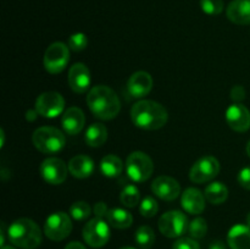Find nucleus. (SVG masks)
<instances>
[{
	"label": "nucleus",
	"instance_id": "obj_1",
	"mask_svg": "<svg viewBox=\"0 0 250 249\" xmlns=\"http://www.w3.org/2000/svg\"><path fill=\"white\" fill-rule=\"evenodd\" d=\"M131 119L137 127L146 131L159 129L167 124V110L154 100H139L132 106Z\"/></svg>",
	"mask_w": 250,
	"mask_h": 249
},
{
	"label": "nucleus",
	"instance_id": "obj_2",
	"mask_svg": "<svg viewBox=\"0 0 250 249\" xmlns=\"http://www.w3.org/2000/svg\"><path fill=\"white\" fill-rule=\"evenodd\" d=\"M87 104L92 114L100 120H112L119 115L121 103L116 93L107 85H95L88 92Z\"/></svg>",
	"mask_w": 250,
	"mask_h": 249
},
{
	"label": "nucleus",
	"instance_id": "obj_3",
	"mask_svg": "<svg viewBox=\"0 0 250 249\" xmlns=\"http://www.w3.org/2000/svg\"><path fill=\"white\" fill-rule=\"evenodd\" d=\"M7 237L14 246L22 249H36L42 243V231L31 219L21 217L7 228Z\"/></svg>",
	"mask_w": 250,
	"mask_h": 249
},
{
	"label": "nucleus",
	"instance_id": "obj_4",
	"mask_svg": "<svg viewBox=\"0 0 250 249\" xmlns=\"http://www.w3.org/2000/svg\"><path fill=\"white\" fill-rule=\"evenodd\" d=\"M34 146L43 154H56L66 144L65 134L59 128L50 126L39 127L32 136Z\"/></svg>",
	"mask_w": 250,
	"mask_h": 249
},
{
	"label": "nucleus",
	"instance_id": "obj_5",
	"mask_svg": "<svg viewBox=\"0 0 250 249\" xmlns=\"http://www.w3.org/2000/svg\"><path fill=\"white\" fill-rule=\"evenodd\" d=\"M154 171L150 156L143 151H133L126 160V172L133 182L142 183L148 180Z\"/></svg>",
	"mask_w": 250,
	"mask_h": 249
},
{
	"label": "nucleus",
	"instance_id": "obj_6",
	"mask_svg": "<svg viewBox=\"0 0 250 249\" xmlns=\"http://www.w3.org/2000/svg\"><path fill=\"white\" fill-rule=\"evenodd\" d=\"M187 216L180 210H171L161 215L159 219V229L168 238H178L188 231Z\"/></svg>",
	"mask_w": 250,
	"mask_h": 249
},
{
	"label": "nucleus",
	"instance_id": "obj_7",
	"mask_svg": "<svg viewBox=\"0 0 250 249\" xmlns=\"http://www.w3.org/2000/svg\"><path fill=\"white\" fill-rule=\"evenodd\" d=\"M44 67L51 75L62 72L70 61V48L61 42L48 46L44 54Z\"/></svg>",
	"mask_w": 250,
	"mask_h": 249
},
{
	"label": "nucleus",
	"instance_id": "obj_8",
	"mask_svg": "<svg viewBox=\"0 0 250 249\" xmlns=\"http://www.w3.org/2000/svg\"><path fill=\"white\" fill-rule=\"evenodd\" d=\"M71 231H72V221L66 212L56 211L46 217L44 233L51 241H62L66 237H68Z\"/></svg>",
	"mask_w": 250,
	"mask_h": 249
},
{
	"label": "nucleus",
	"instance_id": "obj_9",
	"mask_svg": "<svg viewBox=\"0 0 250 249\" xmlns=\"http://www.w3.org/2000/svg\"><path fill=\"white\" fill-rule=\"evenodd\" d=\"M110 227L106 221L94 217L85 224L83 228V239L93 248H102L109 242Z\"/></svg>",
	"mask_w": 250,
	"mask_h": 249
},
{
	"label": "nucleus",
	"instance_id": "obj_10",
	"mask_svg": "<svg viewBox=\"0 0 250 249\" xmlns=\"http://www.w3.org/2000/svg\"><path fill=\"white\" fill-rule=\"evenodd\" d=\"M220 172V163L215 156L205 155L194 163L189 171V178L194 183H207Z\"/></svg>",
	"mask_w": 250,
	"mask_h": 249
},
{
	"label": "nucleus",
	"instance_id": "obj_11",
	"mask_svg": "<svg viewBox=\"0 0 250 249\" xmlns=\"http://www.w3.org/2000/svg\"><path fill=\"white\" fill-rule=\"evenodd\" d=\"M65 109V99L58 92L42 93L36 100V110L41 116L55 119L62 114Z\"/></svg>",
	"mask_w": 250,
	"mask_h": 249
},
{
	"label": "nucleus",
	"instance_id": "obj_12",
	"mask_svg": "<svg viewBox=\"0 0 250 249\" xmlns=\"http://www.w3.org/2000/svg\"><path fill=\"white\" fill-rule=\"evenodd\" d=\"M41 175L46 183L50 185H61L67 177L68 166L65 161L59 158H48L41 164Z\"/></svg>",
	"mask_w": 250,
	"mask_h": 249
},
{
	"label": "nucleus",
	"instance_id": "obj_13",
	"mask_svg": "<svg viewBox=\"0 0 250 249\" xmlns=\"http://www.w3.org/2000/svg\"><path fill=\"white\" fill-rule=\"evenodd\" d=\"M151 190L160 199L172 202L180 195L181 186L178 181L170 176H159L151 183Z\"/></svg>",
	"mask_w": 250,
	"mask_h": 249
},
{
	"label": "nucleus",
	"instance_id": "obj_14",
	"mask_svg": "<svg viewBox=\"0 0 250 249\" xmlns=\"http://www.w3.org/2000/svg\"><path fill=\"white\" fill-rule=\"evenodd\" d=\"M226 122L233 131L247 132L250 128V111L242 103H233L226 111Z\"/></svg>",
	"mask_w": 250,
	"mask_h": 249
},
{
	"label": "nucleus",
	"instance_id": "obj_15",
	"mask_svg": "<svg viewBox=\"0 0 250 249\" xmlns=\"http://www.w3.org/2000/svg\"><path fill=\"white\" fill-rule=\"evenodd\" d=\"M68 85L75 93H85L90 85V71L84 63L77 62L68 71Z\"/></svg>",
	"mask_w": 250,
	"mask_h": 249
},
{
	"label": "nucleus",
	"instance_id": "obj_16",
	"mask_svg": "<svg viewBox=\"0 0 250 249\" xmlns=\"http://www.w3.org/2000/svg\"><path fill=\"white\" fill-rule=\"evenodd\" d=\"M153 88V78L150 73L146 71H137L127 82V90L131 94V97L141 99V98L146 97L151 92Z\"/></svg>",
	"mask_w": 250,
	"mask_h": 249
},
{
	"label": "nucleus",
	"instance_id": "obj_17",
	"mask_svg": "<svg viewBox=\"0 0 250 249\" xmlns=\"http://www.w3.org/2000/svg\"><path fill=\"white\" fill-rule=\"evenodd\" d=\"M61 124L67 134L75 136L83 129L85 124L84 112L77 106H71L66 110L61 117Z\"/></svg>",
	"mask_w": 250,
	"mask_h": 249
},
{
	"label": "nucleus",
	"instance_id": "obj_18",
	"mask_svg": "<svg viewBox=\"0 0 250 249\" xmlns=\"http://www.w3.org/2000/svg\"><path fill=\"white\" fill-rule=\"evenodd\" d=\"M205 195L197 188H187L181 197V205L187 212L199 215L205 210Z\"/></svg>",
	"mask_w": 250,
	"mask_h": 249
},
{
	"label": "nucleus",
	"instance_id": "obj_19",
	"mask_svg": "<svg viewBox=\"0 0 250 249\" xmlns=\"http://www.w3.org/2000/svg\"><path fill=\"white\" fill-rule=\"evenodd\" d=\"M227 17L236 24H250V0H233L227 6Z\"/></svg>",
	"mask_w": 250,
	"mask_h": 249
},
{
	"label": "nucleus",
	"instance_id": "obj_20",
	"mask_svg": "<svg viewBox=\"0 0 250 249\" xmlns=\"http://www.w3.org/2000/svg\"><path fill=\"white\" fill-rule=\"evenodd\" d=\"M227 243L231 249H250V227L234 225L227 234Z\"/></svg>",
	"mask_w": 250,
	"mask_h": 249
},
{
	"label": "nucleus",
	"instance_id": "obj_21",
	"mask_svg": "<svg viewBox=\"0 0 250 249\" xmlns=\"http://www.w3.org/2000/svg\"><path fill=\"white\" fill-rule=\"evenodd\" d=\"M94 161L87 155H76L68 163V171L76 178H87L94 172Z\"/></svg>",
	"mask_w": 250,
	"mask_h": 249
},
{
	"label": "nucleus",
	"instance_id": "obj_22",
	"mask_svg": "<svg viewBox=\"0 0 250 249\" xmlns=\"http://www.w3.org/2000/svg\"><path fill=\"white\" fill-rule=\"evenodd\" d=\"M106 221L114 228L125 229L131 227L132 222H133V216L131 215V212L122 208H114L107 211Z\"/></svg>",
	"mask_w": 250,
	"mask_h": 249
},
{
	"label": "nucleus",
	"instance_id": "obj_23",
	"mask_svg": "<svg viewBox=\"0 0 250 249\" xmlns=\"http://www.w3.org/2000/svg\"><path fill=\"white\" fill-rule=\"evenodd\" d=\"M107 139V128L103 124H92L87 128L84 134V141L87 145L92 148L102 146Z\"/></svg>",
	"mask_w": 250,
	"mask_h": 249
},
{
	"label": "nucleus",
	"instance_id": "obj_24",
	"mask_svg": "<svg viewBox=\"0 0 250 249\" xmlns=\"http://www.w3.org/2000/svg\"><path fill=\"white\" fill-rule=\"evenodd\" d=\"M204 195L209 203L214 205H220L226 202L229 198V188L222 182L215 181L205 187Z\"/></svg>",
	"mask_w": 250,
	"mask_h": 249
},
{
	"label": "nucleus",
	"instance_id": "obj_25",
	"mask_svg": "<svg viewBox=\"0 0 250 249\" xmlns=\"http://www.w3.org/2000/svg\"><path fill=\"white\" fill-rule=\"evenodd\" d=\"M124 170V163L119 156L114 154L104 156L100 161V172L109 178H115L120 176Z\"/></svg>",
	"mask_w": 250,
	"mask_h": 249
},
{
	"label": "nucleus",
	"instance_id": "obj_26",
	"mask_svg": "<svg viewBox=\"0 0 250 249\" xmlns=\"http://www.w3.org/2000/svg\"><path fill=\"white\" fill-rule=\"evenodd\" d=\"M136 243L141 247L142 249H150L155 242V233L153 228L149 226H141L136 231L134 234Z\"/></svg>",
	"mask_w": 250,
	"mask_h": 249
},
{
	"label": "nucleus",
	"instance_id": "obj_27",
	"mask_svg": "<svg viewBox=\"0 0 250 249\" xmlns=\"http://www.w3.org/2000/svg\"><path fill=\"white\" fill-rule=\"evenodd\" d=\"M120 200L122 204L127 208H134L139 204L141 200V193L139 189L133 185H128L122 189L120 194Z\"/></svg>",
	"mask_w": 250,
	"mask_h": 249
},
{
	"label": "nucleus",
	"instance_id": "obj_28",
	"mask_svg": "<svg viewBox=\"0 0 250 249\" xmlns=\"http://www.w3.org/2000/svg\"><path fill=\"white\" fill-rule=\"evenodd\" d=\"M92 214V208L87 202H76L70 207V216L76 221H83Z\"/></svg>",
	"mask_w": 250,
	"mask_h": 249
},
{
	"label": "nucleus",
	"instance_id": "obj_29",
	"mask_svg": "<svg viewBox=\"0 0 250 249\" xmlns=\"http://www.w3.org/2000/svg\"><path fill=\"white\" fill-rule=\"evenodd\" d=\"M208 232V224L205 221V219L203 217H195L194 220L189 222V226H188V233L192 238L194 239H200L207 234Z\"/></svg>",
	"mask_w": 250,
	"mask_h": 249
},
{
	"label": "nucleus",
	"instance_id": "obj_30",
	"mask_svg": "<svg viewBox=\"0 0 250 249\" xmlns=\"http://www.w3.org/2000/svg\"><path fill=\"white\" fill-rule=\"evenodd\" d=\"M159 210V205L153 197H146L139 203V212L144 217L155 216Z\"/></svg>",
	"mask_w": 250,
	"mask_h": 249
},
{
	"label": "nucleus",
	"instance_id": "obj_31",
	"mask_svg": "<svg viewBox=\"0 0 250 249\" xmlns=\"http://www.w3.org/2000/svg\"><path fill=\"white\" fill-rule=\"evenodd\" d=\"M200 7L208 15H220L224 10V0H200Z\"/></svg>",
	"mask_w": 250,
	"mask_h": 249
},
{
	"label": "nucleus",
	"instance_id": "obj_32",
	"mask_svg": "<svg viewBox=\"0 0 250 249\" xmlns=\"http://www.w3.org/2000/svg\"><path fill=\"white\" fill-rule=\"evenodd\" d=\"M68 48L72 51H82L87 48L88 38L84 33H75L70 36L67 43Z\"/></svg>",
	"mask_w": 250,
	"mask_h": 249
},
{
	"label": "nucleus",
	"instance_id": "obj_33",
	"mask_svg": "<svg viewBox=\"0 0 250 249\" xmlns=\"http://www.w3.org/2000/svg\"><path fill=\"white\" fill-rule=\"evenodd\" d=\"M172 249H200L199 243L195 241L194 238H188V237H182L178 238L177 241L173 243Z\"/></svg>",
	"mask_w": 250,
	"mask_h": 249
},
{
	"label": "nucleus",
	"instance_id": "obj_34",
	"mask_svg": "<svg viewBox=\"0 0 250 249\" xmlns=\"http://www.w3.org/2000/svg\"><path fill=\"white\" fill-rule=\"evenodd\" d=\"M238 183L241 185V187H243L244 189L250 190V166L243 167L238 172Z\"/></svg>",
	"mask_w": 250,
	"mask_h": 249
},
{
	"label": "nucleus",
	"instance_id": "obj_35",
	"mask_svg": "<svg viewBox=\"0 0 250 249\" xmlns=\"http://www.w3.org/2000/svg\"><path fill=\"white\" fill-rule=\"evenodd\" d=\"M231 99L234 103H241L242 100L246 99V89L242 85H234L231 89Z\"/></svg>",
	"mask_w": 250,
	"mask_h": 249
},
{
	"label": "nucleus",
	"instance_id": "obj_36",
	"mask_svg": "<svg viewBox=\"0 0 250 249\" xmlns=\"http://www.w3.org/2000/svg\"><path fill=\"white\" fill-rule=\"evenodd\" d=\"M107 211H109V209H107L106 204L104 202L97 203L94 205V208H93V212L95 214V217H100V219H103L104 216L106 217Z\"/></svg>",
	"mask_w": 250,
	"mask_h": 249
},
{
	"label": "nucleus",
	"instance_id": "obj_37",
	"mask_svg": "<svg viewBox=\"0 0 250 249\" xmlns=\"http://www.w3.org/2000/svg\"><path fill=\"white\" fill-rule=\"evenodd\" d=\"M209 249H227V248H226V244H225L222 241H214L210 243Z\"/></svg>",
	"mask_w": 250,
	"mask_h": 249
},
{
	"label": "nucleus",
	"instance_id": "obj_38",
	"mask_svg": "<svg viewBox=\"0 0 250 249\" xmlns=\"http://www.w3.org/2000/svg\"><path fill=\"white\" fill-rule=\"evenodd\" d=\"M65 249H87V248H85L82 243H80V242H71V243H68L67 246L65 247Z\"/></svg>",
	"mask_w": 250,
	"mask_h": 249
},
{
	"label": "nucleus",
	"instance_id": "obj_39",
	"mask_svg": "<svg viewBox=\"0 0 250 249\" xmlns=\"http://www.w3.org/2000/svg\"><path fill=\"white\" fill-rule=\"evenodd\" d=\"M37 115H39L38 112H37V110H29L28 112H27V120H29V121H33L34 119L37 117Z\"/></svg>",
	"mask_w": 250,
	"mask_h": 249
},
{
	"label": "nucleus",
	"instance_id": "obj_40",
	"mask_svg": "<svg viewBox=\"0 0 250 249\" xmlns=\"http://www.w3.org/2000/svg\"><path fill=\"white\" fill-rule=\"evenodd\" d=\"M247 154H248V156L250 158V141L248 142V144H247Z\"/></svg>",
	"mask_w": 250,
	"mask_h": 249
},
{
	"label": "nucleus",
	"instance_id": "obj_41",
	"mask_svg": "<svg viewBox=\"0 0 250 249\" xmlns=\"http://www.w3.org/2000/svg\"><path fill=\"white\" fill-rule=\"evenodd\" d=\"M247 224H248V226L250 227V212L247 215Z\"/></svg>",
	"mask_w": 250,
	"mask_h": 249
},
{
	"label": "nucleus",
	"instance_id": "obj_42",
	"mask_svg": "<svg viewBox=\"0 0 250 249\" xmlns=\"http://www.w3.org/2000/svg\"><path fill=\"white\" fill-rule=\"evenodd\" d=\"M1 249H16V248H14V247H10V246H4V247H1Z\"/></svg>",
	"mask_w": 250,
	"mask_h": 249
},
{
	"label": "nucleus",
	"instance_id": "obj_43",
	"mask_svg": "<svg viewBox=\"0 0 250 249\" xmlns=\"http://www.w3.org/2000/svg\"><path fill=\"white\" fill-rule=\"evenodd\" d=\"M121 249H136V248H132V247H124V248Z\"/></svg>",
	"mask_w": 250,
	"mask_h": 249
}]
</instances>
